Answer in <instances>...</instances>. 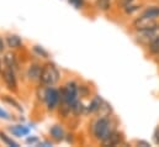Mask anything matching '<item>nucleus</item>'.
Returning <instances> with one entry per match:
<instances>
[{"instance_id": "5", "label": "nucleus", "mask_w": 159, "mask_h": 147, "mask_svg": "<svg viewBox=\"0 0 159 147\" xmlns=\"http://www.w3.org/2000/svg\"><path fill=\"white\" fill-rule=\"evenodd\" d=\"M157 26V21L156 19H151V17H147V16H139L134 20L133 22V27L138 31V30H147V29H152Z\"/></svg>"}, {"instance_id": "13", "label": "nucleus", "mask_w": 159, "mask_h": 147, "mask_svg": "<svg viewBox=\"0 0 159 147\" xmlns=\"http://www.w3.org/2000/svg\"><path fill=\"white\" fill-rule=\"evenodd\" d=\"M110 5H111V0H96V6L102 11L109 10Z\"/></svg>"}, {"instance_id": "10", "label": "nucleus", "mask_w": 159, "mask_h": 147, "mask_svg": "<svg viewBox=\"0 0 159 147\" xmlns=\"http://www.w3.org/2000/svg\"><path fill=\"white\" fill-rule=\"evenodd\" d=\"M6 41H7V45H9L11 48H16V47H19V46L21 45V38L19 36H15V35L9 36L6 38Z\"/></svg>"}, {"instance_id": "12", "label": "nucleus", "mask_w": 159, "mask_h": 147, "mask_svg": "<svg viewBox=\"0 0 159 147\" xmlns=\"http://www.w3.org/2000/svg\"><path fill=\"white\" fill-rule=\"evenodd\" d=\"M41 69L39 66H32L31 68H30V71H29V77H30V79H37V78H40L41 75Z\"/></svg>"}, {"instance_id": "2", "label": "nucleus", "mask_w": 159, "mask_h": 147, "mask_svg": "<svg viewBox=\"0 0 159 147\" xmlns=\"http://www.w3.org/2000/svg\"><path fill=\"white\" fill-rule=\"evenodd\" d=\"M110 121L106 119V117H101L99 119L95 125H94V135L98 140L100 141H104L110 134H111V130H110Z\"/></svg>"}, {"instance_id": "23", "label": "nucleus", "mask_w": 159, "mask_h": 147, "mask_svg": "<svg viewBox=\"0 0 159 147\" xmlns=\"http://www.w3.org/2000/svg\"><path fill=\"white\" fill-rule=\"evenodd\" d=\"M0 51H4V46H2V41L0 40Z\"/></svg>"}, {"instance_id": "6", "label": "nucleus", "mask_w": 159, "mask_h": 147, "mask_svg": "<svg viewBox=\"0 0 159 147\" xmlns=\"http://www.w3.org/2000/svg\"><path fill=\"white\" fill-rule=\"evenodd\" d=\"M2 75H4V80L6 82L7 87L10 89H16V77H15V72H14V66L5 63Z\"/></svg>"}, {"instance_id": "3", "label": "nucleus", "mask_w": 159, "mask_h": 147, "mask_svg": "<svg viewBox=\"0 0 159 147\" xmlns=\"http://www.w3.org/2000/svg\"><path fill=\"white\" fill-rule=\"evenodd\" d=\"M136 37H137V41H139L141 43L149 46L152 42L159 38V25L147 30H138Z\"/></svg>"}, {"instance_id": "19", "label": "nucleus", "mask_w": 159, "mask_h": 147, "mask_svg": "<svg viewBox=\"0 0 159 147\" xmlns=\"http://www.w3.org/2000/svg\"><path fill=\"white\" fill-rule=\"evenodd\" d=\"M70 1V4H73L75 7H80L81 5H83V2H84V0H69Z\"/></svg>"}, {"instance_id": "4", "label": "nucleus", "mask_w": 159, "mask_h": 147, "mask_svg": "<svg viewBox=\"0 0 159 147\" xmlns=\"http://www.w3.org/2000/svg\"><path fill=\"white\" fill-rule=\"evenodd\" d=\"M77 94H78V89H77V85L74 83H68L63 90H62V99L72 107V104L77 100Z\"/></svg>"}, {"instance_id": "9", "label": "nucleus", "mask_w": 159, "mask_h": 147, "mask_svg": "<svg viewBox=\"0 0 159 147\" xmlns=\"http://www.w3.org/2000/svg\"><path fill=\"white\" fill-rule=\"evenodd\" d=\"M143 16L151 17V19H158L159 17V6H151L142 14Z\"/></svg>"}, {"instance_id": "16", "label": "nucleus", "mask_w": 159, "mask_h": 147, "mask_svg": "<svg viewBox=\"0 0 159 147\" xmlns=\"http://www.w3.org/2000/svg\"><path fill=\"white\" fill-rule=\"evenodd\" d=\"M149 51L153 55H159V38L149 45Z\"/></svg>"}, {"instance_id": "22", "label": "nucleus", "mask_w": 159, "mask_h": 147, "mask_svg": "<svg viewBox=\"0 0 159 147\" xmlns=\"http://www.w3.org/2000/svg\"><path fill=\"white\" fill-rule=\"evenodd\" d=\"M0 117H4V119H9L7 114H6V112H5L4 110H1V109H0Z\"/></svg>"}, {"instance_id": "24", "label": "nucleus", "mask_w": 159, "mask_h": 147, "mask_svg": "<svg viewBox=\"0 0 159 147\" xmlns=\"http://www.w3.org/2000/svg\"><path fill=\"white\" fill-rule=\"evenodd\" d=\"M157 132H159V127L157 129ZM156 142H159V136H156Z\"/></svg>"}, {"instance_id": "20", "label": "nucleus", "mask_w": 159, "mask_h": 147, "mask_svg": "<svg viewBox=\"0 0 159 147\" xmlns=\"http://www.w3.org/2000/svg\"><path fill=\"white\" fill-rule=\"evenodd\" d=\"M35 51H36L37 53H40V55H42L43 57H47V56H48V53H47L46 51H43L42 48H40L39 46H36V47H35Z\"/></svg>"}, {"instance_id": "11", "label": "nucleus", "mask_w": 159, "mask_h": 147, "mask_svg": "<svg viewBox=\"0 0 159 147\" xmlns=\"http://www.w3.org/2000/svg\"><path fill=\"white\" fill-rule=\"evenodd\" d=\"M51 134H52V136L56 139V140H58V141H61L62 139H63V130H62V127L61 126H53L52 129H51Z\"/></svg>"}, {"instance_id": "8", "label": "nucleus", "mask_w": 159, "mask_h": 147, "mask_svg": "<svg viewBox=\"0 0 159 147\" xmlns=\"http://www.w3.org/2000/svg\"><path fill=\"white\" fill-rule=\"evenodd\" d=\"M120 140H121L120 134H117V132H111V134L102 141V144H104L105 146H115V145L119 144Z\"/></svg>"}, {"instance_id": "17", "label": "nucleus", "mask_w": 159, "mask_h": 147, "mask_svg": "<svg viewBox=\"0 0 159 147\" xmlns=\"http://www.w3.org/2000/svg\"><path fill=\"white\" fill-rule=\"evenodd\" d=\"M12 132H15L16 135H26L27 132H29V130L27 129H24L22 126H17V127H15V129H12Z\"/></svg>"}, {"instance_id": "7", "label": "nucleus", "mask_w": 159, "mask_h": 147, "mask_svg": "<svg viewBox=\"0 0 159 147\" xmlns=\"http://www.w3.org/2000/svg\"><path fill=\"white\" fill-rule=\"evenodd\" d=\"M44 99L47 102V105H48V109H54L59 102V93L58 90H56L54 88H49L47 92H46V95H44Z\"/></svg>"}, {"instance_id": "14", "label": "nucleus", "mask_w": 159, "mask_h": 147, "mask_svg": "<svg viewBox=\"0 0 159 147\" xmlns=\"http://www.w3.org/2000/svg\"><path fill=\"white\" fill-rule=\"evenodd\" d=\"M100 105H101V100H100L99 98H95V99L91 102L90 107H89V111H90V112L96 111L98 109H100Z\"/></svg>"}, {"instance_id": "1", "label": "nucleus", "mask_w": 159, "mask_h": 147, "mask_svg": "<svg viewBox=\"0 0 159 147\" xmlns=\"http://www.w3.org/2000/svg\"><path fill=\"white\" fill-rule=\"evenodd\" d=\"M40 79L42 84H44V85H53L58 82L59 73L53 64H46L41 71Z\"/></svg>"}, {"instance_id": "15", "label": "nucleus", "mask_w": 159, "mask_h": 147, "mask_svg": "<svg viewBox=\"0 0 159 147\" xmlns=\"http://www.w3.org/2000/svg\"><path fill=\"white\" fill-rule=\"evenodd\" d=\"M0 139H1V140H2L5 144H7L9 146H12V147H17V146H19V145H17L15 141H12L11 139H9V137H7L5 134H2V132H0Z\"/></svg>"}, {"instance_id": "25", "label": "nucleus", "mask_w": 159, "mask_h": 147, "mask_svg": "<svg viewBox=\"0 0 159 147\" xmlns=\"http://www.w3.org/2000/svg\"><path fill=\"white\" fill-rule=\"evenodd\" d=\"M158 56H159V55H158Z\"/></svg>"}, {"instance_id": "18", "label": "nucleus", "mask_w": 159, "mask_h": 147, "mask_svg": "<svg viewBox=\"0 0 159 147\" xmlns=\"http://www.w3.org/2000/svg\"><path fill=\"white\" fill-rule=\"evenodd\" d=\"M4 100L6 102V103H9V104H12L15 108H17L19 110H21V107L19 105V103H16L14 99H11V98H9V97H4Z\"/></svg>"}, {"instance_id": "21", "label": "nucleus", "mask_w": 159, "mask_h": 147, "mask_svg": "<svg viewBox=\"0 0 159 147\" xmlns=\"http://www.w3.org/2000/svg\"><path fill=\"white\" fill-rule=\"evenodd\" d=\"M132 1H133V0H121V4H122L125 7H126V6H127V5H129Z\"/></svg>"}]
</instances>
